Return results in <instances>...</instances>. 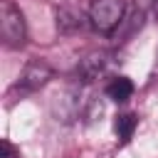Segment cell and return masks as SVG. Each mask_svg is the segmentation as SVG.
<instances>
[{
  "mask_svg": "<svg viewBox=\"0 0 158 158\" xmlns=\"http://www.w3.org/2000/svg\"><path fill=\"white\" fill-rule=\"evenodd\" d=\"M0 32H2V42L7 47H22L25 37H27V27H25V17L20 12V7L10 0L2 2L0 10Z\"/></svg>",
  "mask_w": 158,
  "mask_h": 158,
  "instance_id": "obj_1",
  "label": "cell"
},
{
  "mask_svg": "<svg viewBox=\"0 0 158 158\" xmlns=\"http://www.w3.org/2000/svg\"><path fill=\"white\" fill-rule=\"evenodd\" d=\"M123 20V0H94L89 7V22L94 30L109 35Z\"/></svg>",
  "mask_w": 158,
  "mask_h": 158,
  "instance_id": "obj_2",
  "label": "cell"
},
{
  "mask_svg": "<svg viewBox=\"0 0 158 158\" xmlns=\"http://www.w3.org/2000/svg\"><path fill=\"white\" fill-rule=\"evenodd\" d=\"M49 79H52V67L42 59H32L25 64V69L20 74V86H22V91H37Z\"/></svg>",
  "mask_w": 158,
  "mask_h": 158,
  "instance_id": "obj_3",
  "label": "cell"
},
{
  "mask_svg": "<svg viewBox=\"0 0 158 158\" xmlns=\"http://www.w3.org/2000/svg\"><path fill=\"white\" fill-rule=\"evenodd\" d=\"M106 67H109V57H106V52H91V54H86V57L79 62V67H77V77H79L84 84H89V81H96V79L106 72Z\"/></svg>",
  "mask_w": 158,
  "mask_h": 158,
  "instance_id": "obj_4",
  "label": "cell"
},
{
  "mask_svg": "<svg viewBox=\"0 0 158 158\" xmlns=\"http://www.w3.org/2000/svg\"><path fill=\"white\" fill-rule=\"evenodd\" d=\"M131 94H133V81H131L128 77H114V79L106 84V96H109L111 101H116V104L128 101Z\"/></svg>",
  "mask_w": 158,
  "mask_h": 158,
  "instance_id": "obj_5",
  "label": "cell"
},
{
  "mask_svg": "<svg viewBox=\"0 0 158 158\" xmlns=\"http://www.w3.org/2000/svg\"><path fill=\"white\" fill-rule=\"evenodd\" d=\"M136 126H138V116H136V114H131V111L118 114V116H116V121H114V131H116V136H118V141H121V143L131 141V136H133Z\"/></svg>",
  "mask_w": 158,
  "mask_h": 158,
  "instance_id": "obj_6",
  "label": "cell"
},
{
  "mask_svg": "<svg viewBox=\"0 0 158 158\" xmlns=\"http://www.w3.org/2000/svg\"><path fill=\"white\" fill-rule=\"evenodd\" d=\"M57 27H59L62 32H74V30H81V27H84V20H81L79 12L62 7V10L57 12Z\"/></svg>",
  "mask_w": 158,
  "mask_h": 158,
  "instance_id": "obj_7",
  "label": "cell"
},
{
  "mask_svg": "<svg viewBox=\"0 0 158 158\" xmlns=\"http://www.w3.org/2000/svg\"><path fill=\"white\" fill-rule=\"evenodd\" d=\"M0 148H2V158H20V151H17L10 141H2Z\"/></svg>",
  "mask_w": 158,
  "mask_h": 158,
  "instance_id": "obj_8",
  "label": "cell"
},
{
  "mask_svg": "<svg viewBox=\"0 0 158 158\" xmlns=\"http://www.w3.org/2000/svg\"><path fill=\"white\" fill-rule=\"evenodd\" d=\"M153 12H156V17H158V0H153Z\"/></svg>",
  "mask_w": 158,
  "mask_h": 158,
  "instance_id": "obj_9",
  "label": "cell"
}]
</instances>
